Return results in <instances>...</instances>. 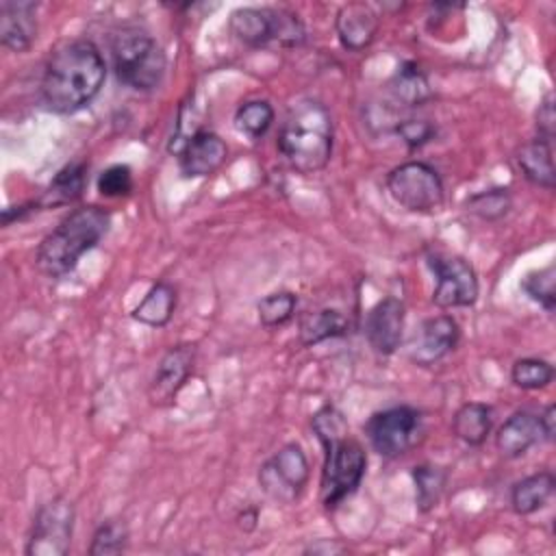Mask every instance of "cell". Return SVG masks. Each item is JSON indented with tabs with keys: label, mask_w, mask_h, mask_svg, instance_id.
Segmentation results:
<instances>
[{
	"label": "cell",
	"mask_w": 556,
	"mask_h": 556,
	"mask_svg": "<svg viewBox=\"0 0 556 556\" xmlns=\"http://www.w3.org/2000/svg\"><path fill=\"white\" fill-rule=\"evenodd\" d=\"M106 63L89 39H74L56 48L46 61L39 100L46 111L72 115L85 109L102 89Z\"/></svg>",
	"instance_id": "1"
},
{
	"label": "cell",
	"mask_w": 556,
	"mask_h": 556,
	"mask_svg": "<svg viewBox=\"0 0 556 556\" xmlns=\"http://www.w3.org/2000/svg\"><path fill=\"white\" fill-rule=\"evenodd\" d=\"M317 439L326 450L321 469V504L332 510L345 502L363 482L367 456L363 445L350 437L343 413L330 404L321 406L311 421Z\"/></svg>",
	"instance_id": "2"
},
{
	"label": "cell",
	"mask_w": 556,
	"mask_h": 556,
	"mask_svg": "<svg viewBox=\"0 0 556 556\" xmlns=\"http://www.w3.org/2000/svg\"><path fill=\"white\" fill-rule=\"evenodd\" d=\"M109 226L111 215L96 204L72 211L41 239L35 252L37 269L48 278L67 276L78 261L102 241Z\"/></svg>",
	"instance_id": "3"
},
{
	"label": "cell",
	"mask_w": 556,
	"mask_h": 556,
	"mask_svg": "<svg viewBox=\"0 0 556 556\" xmlns=\"http://www.w3.org/2000/svg\"><path fill=\"white\" fill-rule=\"evenodd\" d=\"M278 150L298 174L321 172L332 156V119L317 100L293 104L280 126Z\"/></svg>",
	"instance_id": "4"
},
{
	"label": "cell",
	"mask_w": 556,
	"mask_h": 556,
	"mask_svg": "<svg viewBox=\"0 0 556 556\" xmlns=\"http://www.w3.org/2000/svg\"><path fill=\"white\" fill-rule=\"evenodd\" d=\"M115 76L135 91H152L161 85L167 59L156 39L141 28H122L111 43Z\"/></svg>",
	"instance_id": "5"
},
{
	"label": "cell",
	"mask_w": 556,
	"mask_h": 556,
	"mask_svg": "<svg viewBox=\"0 0 556 556\" xmlns=\"http://www.w3.org/2000/svg\"><path fill=\"white\" fill-rule=\"evenodd\" d=\"M228 30L237 41L250 48H261L271 41H278L280 46H300L304 41L302 22L298 20V15L282 9H235L228 20Z\"/></svg>",
	"instance_id": "6"
},
{
	"label": "cell",
	"mask_w": 556,
	"mask_h": 556,
	"mask_svg": "<svg viewBox=\"0 0 556 556\" xmlns=\"http://www.w3.org/2000/svg\"><path fill=\"white\" fill-rule=\"evenodd\" d=\"M387 189L395 204L408 213L430 215L441 211L445 187L439 172L424 161H406L387 176Z\"/></svg>",
	"instance_id": "7"
},
{
	"label": "cell",
	"mask_w": 556,
	"mask_h": 556,
	"mask_svg": "<svg viewBox=\"0 0 556 556\" xmlns=\"http://www.w3.org/2000/svg\"><path fill=\"white\" fill-rule=\"evenodd\" d=\"M365 434L374 452L384 458H397L417 445L424 434V419L413 406L384 408L367 419Z\"/></svg>",
	"instance_id": "8"
},
{
	"label": "cell",
	"mask_w": 556,
	"mask_h": 556,
	"mask_svg": "<svg viewBox=\"0 0 556 556\" xmlns=\"http://www.w3.org/2000/svg\"><path fill=\"white\" fill-rule=\"evenodd\" d=\"M74 532V504L56 495L46 502L30 526L26 554L28 556H63L70 552Z\"/></svg>",
	"instance_id": "9"
},
{
	"label": "cell",
	"mask_w": 556,
	"mask_h": 556,
	"mask_svg": "<svg viewBox=\"0 0 556 556\" xmlns=\"http://www.w3.org/2000/svg\"><path fill=\"white\" fill-rule=\"evenodd\" d=\"M428 265L437 278L432 302L439 308L471 306L478 300V276L469 261L454 254H428Z\"/></svg>",
	"instance_id": "10"
},
{
	"label": "cell",
	"mask_w": 556,
	"mask_h": 556,
	"mask_svg": "<svg viewBox=\"0 0 556 556\" xmlns=\"http://www.w3.org/2000/svg\"><path fill=\"white\" fill-rule=\"evenodd\" d=\"M308 460L298 443L282 445L258 469L261 489L276 502H293L308 482Z\"/></svg>",
	"instance_id": "11"
},
{
	"label": "cell",
	"mask_w": 556,
	"mask_h": 556,
	"mask_svg": "<svg viewBox=\"0 0 556 556\" xmlns=\"http://www.w3.org/2000/svg\"><path fill=\"white\" fill-rule=\"evenodd\" d=\"M195 350L193 345L169 348L159 361L154 376L148 384V397L154 406H169L187 378L193 374Z\"/></svg>",
	"instance_id": "12"
},
{
	"label": "cell",
	"mask_w": 556,
	"mask_h": 556,
	"mask_svg": "<svg viewBox=\"0 0 556 556\" xmlns=\"http://www.w3.org/2000/svg\"><path fill=\"white\" fill-rule=\"evenodd\" d=\"M174 154L178 156V167L185 178H204L224 165L228 148L217 132L198 128Z\"/></svg>",
	"instance_id": "13"
},
{
	"label": "cell",
	"mask_w": 556,
	"mask_h": 556,
	"mask_svg": "<svg viewBox=\"0 0 556 556\" xmlns=\"http://www.w3.org/2000/svg\"><path fill=\"white\" fill-rule=\"evenodd\" d=\"M458 337H460V328L454 317L450 315L428 317L421 321L410 343L408 358L419 367L434 365L456 348Z\"/></svg>",
	"instance_id": "14"
},
{
	"label": "cell",
	"mask_w": 556,
	"mask_h": 556,
	"mask_svg": "<svg viewBox=\"0 0 556 556\" xmlns=\"http://www.w3.org/2000/svg\"><path fill=\"white\" fill-rule=\"evenodd\" d=\"M404 317L406 308L404 302L389 295L376 302L365 319V337L376 354L391 356L400 343L404 332Z\"/></svg>",
	"instance_id": "15"
},
{
	"label": "cell",
	"mask_w": 556,
	"mask_h": 556,
	"mask_svg": "<svg viewBox=\"0 0 556 556\" xmlns=\"http://www.w3.org/2000/svg\"><path fill=\"white\" fill-rule=\"evenodd\" d=\"M37 39V2H0V41L11 52H26Z\"/></svg>",
	"instance_id": "16"
},
{
	"label": "cell",
	"mask_w": 556,
	"mask_h": 556,
	"mask_svg": "<svg viewBox=\"0 0 556 556\" xmlns=\"http://www.w3.org/2000/svg\"><path fill=\"white\" fill-rule=\"evenodd\" d=\"M378 26V13L367 2H348L337 11L334 17L339 43L350 52L365 50L376 39Z\"/></svg>",
	"instance_id": "17"
},
{
	"label": "cell",
	"mask_w": 556,
	"mask_h": 556,
	"mask_svg": "<svg viewBox=\"0 0 556 556\" xmlns=\"http://www.w3.org/2000/svg\"><path fill=\"white\" fill-rule=\"evenodd\" d=\"M541 439H543V432H541L539 415L519 410V413H513L500 426L495 434V447L504 458H519Z\"/></svg>",
	"instance_id": "18"
},
{
	"label": "cell",
	"mask_w": 556,
	"mask_h": 556,
	"mask_svg": "<svg viewBox=\"0 0 556 556\" xmlns=\"http://www.w3.org/2000/svg\"><path fill=\"white\" fill-rule=\"evenodd\" d=\"M87 185V163L72 161L50 180L46 191L35 200L37 208H54L76 202Z\"/></svg>",
	"instance_id": "19"
},
{
	"label": "cell",
	"mask_w": 556,
	"mask_h": 556,
	"mask_svg": "<svg viewBox=\"0 0 556 556\" xmlns=\"http://www.w3.org/2000/svg\"><path fill=\"white\" fill-rule=\"evenodd\" d=\"M554 148L547 139H532L517 150V167L536 187L554 189Z\"/></svg>",
	"instance_id": "20"
},
{
	"label": "cell",
	"mask_w": 556,
	"mask_h": 556,
	"mask_svg": "<svg viewBox=\"0 0 556 556\" xmlns=\"http://www.w3.org/2000/svg\"><path fill=\"white\" fill-rule=\"evenodd\" d=\"M391 102L400 109H417L430 98V85L421 67L413 61H406L397 67L393 78L389 80Z\"/></svg>",
	"instance_id": "21"
},
{
	"label": "cell",
	"mask_w": 556,
	"mask_h": 556,
	"mask_svg": "<svg viewBox=\"0 0 556 556\" xmlns=\"http://www.w3.org/2000/svg\"><path fill=\"white\" fill-rule=\"evenodd\" d=\"M556 480L552 471H536L532 476L521 478L510 489V506L517 515H532L539 508H543L552 493H554Z\"/></svg>",
	"instance_id": "22"
},
{
	"label": "cell",
	"mask_w": 556,
	"mask_h": 556,
	"mask_svg": "<svg viewBox=\"0 0 556 556\" xmlns=\"http://www.w3.org/2000/svg\"><path fill=\"white\" fill-rule=\"evenodd\" d=\"M174 308H176V289L169 282L161 280L150 287L143 300L132 308L130 317L150 328H163L172 319Z\"/></svg>",
	"instance_id": "23"
},
{
	"label": "cell",
	"mask_w": 556,
	"mask_h": 556,
	"mask_svg": "<svg viewBox=\"0 0 556 556\" xmlns=\"http://www.w3.org/2000/svg\"><path fill=\"white\" fill-rule=\"evenodd\" d=\"M493 426V410L482 402L463 404L452 419V430L456 439L467 445H482Z\"/></svg>",
	"instance_id": "24"
},
{
	"label": "cell",
	"mask_w": 556,
	"mask_h": 556,
	"mask_svg": "<svg viewBox=\"0 0 556 556\" xmlns=\"http://www.w3.org/2000/svg\"><path fill=\"white\" fill-rule=\"evenodd\" d=\"M348 332V319L343 313L334 308H321L315 313H306L300 321V343L302 345H317L326 339L343 337Z\"/></svg>",
	"instance_id": "25"
},
{
	"label": "cell",
	"mask_w": 556,
	"mask_h": 556,
	"mask_svg": "<svg viewBox=\"0 0 556 556\" xmlns=\"http://www.w3.org/2000/svg\"><path fill=\"white\" fill-rule=\"evenodd\" d=\"M413 480H415L417 508L421 513L432 510L439 504L441 493L445 489L447 471L443 467H437V465H419V467L413 469Z\"/></svg>",
	"instance_id": "26"
},
{
	"label": "cell",
	"mask_w": 556,
	"mask_h": 556,
	"mask_svg": "<svg viewBox=\"0 0 556 556\" xmlns=\"http://www.w3.org/2000/svg\"><path fill=\"white\" fill-rule=\"evenodd\" d=\"M510 208H513V198H510V191L504 187L484 189L465 200V211L484 222H497L504 215H508Z\"/></svg>",
	"instance_id": "27"
},
{
	"label": "cell",
	"mask_w": 556,
	"mask_h": 556,
	"mask_svg": "<svg viewBox=\"0 0 556 556\" xmlns=\"http://www.w3.org/2000/svg\"><path fill=\"white\" fill-rule=\"evenodd\" d=\"M232 122L241 135L256 141L269 130L274 122V109L267 100H248L235 111Z\"/></svg>",
	"instance_id": "28"
},
{
	"label": "cell",
	"mask_w": 556,
	"mask_h": 556,
	"mask_svg": "<svg viewBox=\"0 0 556 556\" xmlns=\"http://www.w3.org/2000/svg\"><path fill=\"white\" fill-rule=\"evenodd\" d=\"M295 306H298L295 293L274 291V293L258 300L256 313H258V319L265 328H278V326H285L293 317Z\"/></svg>",
	"instance_id": "29"
},
{
	"label": "cell",
	"mask_w": 556,
	"mask_h": 556,
	"mask_svg": "<svg viewBox=\"0 0 556 556\" xmlns=\"http://www.w3.org/2000/svg\"><path fill=\"white\" fill-rule=\"evenodd\" d=\"M552 378H554V367L543 358H519L513 363V369H510V380L515 382V387L526 391L543 389L552 382Z\"/></svg>",
	"instance_id": "30"
},
{
	"label": "cell",
	"mask_w": 556,
	"mask_h": 556,
	"mask_svg": "<svg viewBox=\"0 0 556 556\" xmlns=\"http://www.w3.org/2000/svg\"><path fill=\"white\" fill-rule=\"evenodd\" d=\"M128 543V530L122 521L109 519L98 526V530L91 536L89 554L91 556H113L126 549Z\"/></svg>",
	"instance_id": "31"
},
{
	"label": "cell",
	"mask_w": 556,
	"mask_h": 556,
	"mask_svg": "<svg viewBox=\"0 0 556 556\" xmlns=\"http://www.w3.org/2000/svg\"><path fill=\"white\" fill-rule=\"evenodd\" d=\"M554 280H556V274H554V265H547L539 271H530L523 280H521V289L523 293L534 300L536 304H541L547 313L554 311L556 306V289H554Z\"/></svg>",
	"instance_id": "32"
},
{
	"label": "cell",
	"mask_w": 556,
	"mask_h": 556,
	"mask_svg": "<svg viewBox=\"0 0 556 556\" xmlns=\"http://www.w3.org/2000/svg\"><path fill=\"white\" fill-rule=\"evenodd\" d=\"M98 191L104 198H122L132 191V172L128 165H111L98 176Z\"/></svg>",
	"instance_id": "33"
},
{
	"label": "cell",
	"mask_w": 556,
	"mask_h": 556,
	"mask_svg": "<svg viewBox=\"0 0 556 556\" xmlns=\"http://www.w3.org/2000/svg\"><path fill=\"white\" fill-rule=\"evenodd\" d=\"M397 135L402 137V141L415 150V148H421L424 143H428L432 137H434V126L428 122V119H417V117H408V119H402L397 122L395 126Z\"/></svg>",
	"instance_id": "34"
},
{
	"label": "cell",
	"mask_w": 556,
	"mask_h": 556,
	"mask_svg": "<svg viewBox=\"0 0 556 556\" xmlns=\"http://www.w3.org/2000/svg\"><path fill=\"white\" fill-rule=\"evenodd\" d=\"M554 130H556V113H554V96L545 93V98L541 100L539 109H536V137L552 141L554 139Z\"/></svg>",
	"instance_id": "35"
},
{
	"label": "cell",
	"mask_w": 556,
	"mask_h": 556,
	"mask_svg": "<svg viewBox=\"0 0 556 556\" xmlns=\"http://www.w3.org/2000/svg\"><path fill=\"white\" fill-rule=\"evenodd\" d=\"M539 424H541V432L545 441L554 439V430H556V408L554 404L545 406V410L539 415Z\"/></svg>",
	"instance_id": "36"
},
{
	"label": "cell",
	"mask_w": 556,
	"mask_h": 556,
	"mask_svg": "<svg viewBox=\"0 0 556 556\" xmlns=\"http://www.w3.org/2000/svg\"><path fill=\"white\" fill-rule=\"evenodd\" d=\"M343 547L337 545V543H326V541H319L315 545H308L306 552H313V554H319V552H341Z\"/></svg>",
	"instance_id": "37"
}]
</instances>
